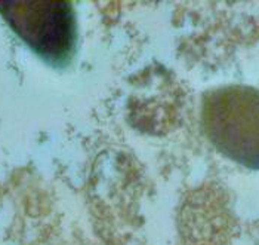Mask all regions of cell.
I'll list each match as a JSON object with an SVG mask.
<instances>
[{
    "mask_svg": "<svg viewBox=\"0 0 259 245\" xmlns=\"http://www.w3.org/2000/svg\"><path fill=\"white\" fill-rule=\"evenodd\" d=\"M201 123L224 156L259 169V89L228 85L209 91L203 97Z\"/></svg>",
    "mask_w": 259,
    "mask_h": 245,
    "instance_id": "obj_1",
    "label": "cell"
},
{
    "mask_svg": "<svg viewBox=\"0 0 259 245\" xmlns=\"http://www.w3.org/2000/svg\"><path fill=\"white\" fill-rule=\"evenodd\" d=\"M0 14L8 25L41 60L65 67L77 45L76 12L67 2H3Z\"/></svg>",
    "mask_w": 259,
    "mask_h": 245,
    "instance_id": "obj_2",
    "label": "cell"
},
{
    "mask_svg": "<svg viewBox=\"0 0 259 245\" xmlns=\"http://www.w3.org/2000/svg\"><path fill=\"white\" fill-rule=\"evenodd\" d=\"M178 225L184 245H231L236 232L227 193L213 184L188 193L181 205Z\"/></svg>",
    "mask_w": 259,
    "mask_h": 245,
    "instance_id": "obj_3",
    "label": "cell"
}]
</instances>
